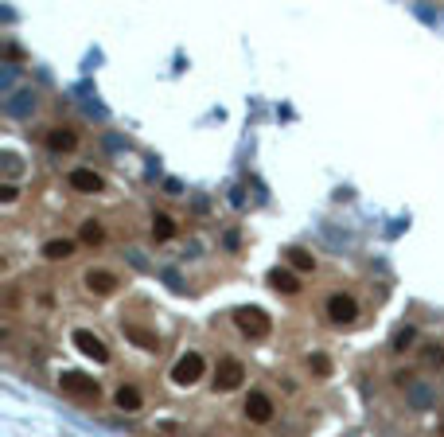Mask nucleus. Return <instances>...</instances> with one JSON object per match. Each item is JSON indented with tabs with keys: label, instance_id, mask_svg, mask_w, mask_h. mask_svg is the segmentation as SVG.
Listing matches in <instances>:
<instances>
[{
	"label": "nucleus",
	"instance_id": "obj_6",
	"mask_svg": "<svg viewBox=\"0 0 444 437\" xmlns=\"http://www.w3.org/2000/svg\"><path fill=\"white\" fill-rule=\"evenodd\" d=\"M273 410H277V406H273V399H269L265 390H250V394H246V402H242V414H246L253 425L273 422Z\"/></svg>",
	"mask_w": 444,
	"mask_h": 437
},
{
	"label": "nucleus",
	"instance_id": "obj_12",
	"mask_svg": "<svg viewBox=\"0 0 444 437\" xmlns=\"http://www.w3.org/2000/svg\"><path fill=\"white\" fill-rule=\"evenodd\" d=\"M74 145H78V133H74V129H51V133H47V148H51V153H71Z\"/></svg>",
	"mask_w": 444,
	"mask_h": 437
},
{
	"label": "nucleus",
	"instance_id": "obj_2",
	"mask_svg": "<svg viewBox=\"0 0 444 437\" xmlns=\"http://www.w3.org/2000/svg\"><path fill=\"white\" fill-rule=\"evenodd\" d=\"M59 390L67 394V399H74V402H97V394H102L97 379L82 375V371H62V375H59Z\"/></svg>",
	"mask_w": 444,
	"mask_h": 437
},
{
	"label": "nucleus",
	"instance_id": "obj_14",
	"mask_svg": "<svg viewBox=\"0 0 444 437\" xmlns=\"http://www.w3.org/2000/svg\"><path fill=\"white\" fill-rule=\"evenodd\" d=\"M113 402H117V410H125V414H137L144 406V399H141V390L137 387H117Z\"/></svg>",
	"mask_w": 444,
	"mask_h": 437
},
{
	"label": "nucleus",
	"instance_id": "obj_19",
	"mask_svg": "<svg viewBox=\"0 0 444 437\" xmlns=\"http://www.w3.org/2000/svg\"><path fill=\"white\" fill-rule=\"evenodd\" d=\"M409 344H413V328H397L394 332V352H406Z\"/></svg>",
	"mask_w": 444,
	"mask_h": 437
},
{
	"label": "nucleus",
	"instance_id": "obj_18",
	"mask_svg": "<svg viewBox=\"0 0 444 437\" xmlns=\"http://www.w3.org/2000/svg\"><path fill=\"white\" fill-rule=\"evenodd\" d=\"M308 367H312V371H316L320 379L331 375V359H327V355H312V359H308Z\"/></svg>",
	"mask_w": 444,
	"mask_h": 437
},
{
	"label": "nucleus",
	"instance_id": "obj_16",
	"mask_svg": "<svg viewBox=\"0 0 444 437\" xmlns=\"http://www.w3.org/2000/svg\"><path fill=\"white\" fill-rule=\"evenodd\" d=\"M172 234H176V218L156 211V215H152V238H156V243H168Z\"/></svg>",
	"mask_w": 444,
	"mask_h": 437
},
{
	"label": "nucleus",
	"instance_id": "obj_4",
	"mask_svg": "<svg viewBox=\"0 0 444 437\" xmlns=\"http://www.w3.org/2000/svg\"><path fill=\"white\" fill-rule=\"evenodd\" d=\"M242 379H246V363L242 359H234V355H222L215 363V390H238L242 387Z\"/></svg>",
	"mask_w": 444,
	"mask_h": 437
},
{
	"label": "nucleus",
	"instance_id": "obj_21",
	"mask_svg": "<svg viewBox=\"0 0 444 437\" xmlns=\"http://www.w3.org/2000/svg\"><path fill=\"white\" fill-rule=\"evenodd\" d=\"M20 199V188L16 183H0V203H16Z\"/></svg>",
	"mask_w": 444,
	"mask_h": 437
},
{
	"label": "nucleus",
	"instance_id": "obj_5",
	"mask_svg": "<svg viewBox=\"0 0 444 437\" xmlns=\"http://www.w3.org/2000/svg\"><path fill=\"white\" fill-rule=\"evenodd\" d=\"M74 348L86 355V359H94V363H109V348H106V340L102 336H94L90 328H74Z\"/></svg>",
	"mask_w": 444,
	"mask_h": 437
},
{
	"label": "nucleus",
	"instance_id": "obj_9",
	"mask_svg": "<svg viewBox=\"0 0 444 437\" xmlns=\"http://www.w3.org/2000/svg\"><path fill=\"white\" fill-rule=\"evenodd\" d=\"M82 281H86V289L94 293V297H106V293H113L121 285V278L113 273V269H86Z\"/></svg>",
	"mask_w": 444,
	"mask_h": 437
},
{
	"label": "nucleus",
	"instance_id": "obj_15",
	"mask_svg": "<svg viewBox=\"0 0 444 437\" xmlns=\"http://www.w3.org/2000/svg\"><path fill=\"white\" fill-rule=\"evenodd\" d=\"M285 262L296 269V273H312V269H316V258L308 254V250H301V246H288V250H285Z\"/></svg>",
	"mask_w": 444,
	"mask_h": 437
},
{
	"label": "nucleus",
	"instance_id": "obj_3",
	"mask_svg": "<svg viewBox=\"0 0 444 437\" xmlns=\"http://www.w3.org/2000/svg\"><path fill=\"white\" fill-rule=\"evenodd\" d=\"M203 375H207V363H203L199 352H183L180 359H176V367H172V383H176V387H195Z\"/></svg>",
	"mask_w": 444,
	"mask_h": 437
},
{
	"label": "nucleus",
	"instance_id": "obj_1",
	"mask_svg": "<svg viewBox=\"0 0 444 437\" xmlns=\"http://www.w3.org/2000/svg\"><path fill=\"white\" fill-rule=\"evenodd\" d=\"M234 324H238V332L242 336H250V340H265V336L273 332L269 313L257 309V304H242V309H234Z\"/></svg>",
	"mask_w": 444,
	"mask_h": 437
},
{
	"label": "nucleus",
	"instance_id": "obj_11",
	"mask_svg": "<svg viewBox=\"0 0 444 437\" xmlns=\"http://www.w3.org/2000/svg\"><path fill=\"white\" fill-rule=\"evenodd\" d=\"M269 285H273L277 293H285V297H296V293H301V278H296V273H292V269H269Z\"/></svg>",
	"mask_w": 444,
	"mask_h": 437
},
{
	"label": "nucleus",
	"instance_id": "obj_8",
	"mask_svg": "<svg viewBox=\"0 0 444 437\" xmlns=\"http://www.w3.org/2000/svg\"><path fill=\"white\" fill-rule=\"evenodd\" d=\"M67 188L78 192V195H97L102 188H106V180H102L94 168H71L67 172Z\"/></svg>",
	"mask_w": 444,
	"mask_h": 437
},
{
	"label": "nucleus",
	"instance_id": "obj_13",
	"mask_svg": "<svg viewBox=\"0 0 444 437\" xmlns=\"http://www.w3.org/2000/svg\"><path fill=\"white\" fill-rule=\"evenodd\" d=\"M71 254H74L71 238H47V243H43V258H47V262H67Z\"/></svg>",
	"mask_w": 444,
	"mask_h": 437
},
{
	"label": "nucleus",
	"instance_id": "obj_7",
	"mask_svg": "<svg viewBox=\"0 0 444 437\" xmlns=\"http://www.w3.org/2000/svg\"><path fill=\"white\" fill-rule=\"evenodd\" d=\"M324 313L331 324H351L355 316H359V304H355V297H347V293H331L324 304Z\"/></svg>",
	"mask_w": 444,
	"mask_h": 437
},
{
	"label": "nucleus",
	"instance_id": "obj_10",
	"mask_svg": "<svg viewBox=\"0 0 444 437\" xmlns=\"http://www.w3.org/2000/svg\"><path fill=\"white\" fill-rule=\"evenodd\" d=\"M121 332H125V340L137 344L141 352H160V336L152 332V328H141V324H121Z\"/></svg>",
	"mask_w": 444,
	"mask_h": 437
},
{
	"label": "nucleus",
	"instance_id": "obj_17",
	"mask_svg": "<svg viewBox=\"0 0 444 437\" xmlns=\"http://www.w3.org/2000/svg\"><path fill=\"white\" fill-rule=\"evenodd\" d=\"M102 238H106V231H102V223H94V218H86V223H82V243H86V246H97Z\"/></svg>",
	"mask_w": 444,
	"mask_h": 437
},
{
	"label": "nucleus",
	"instance_id": "obj_20",
	"mask_svg": "<svg viewBox=\"0 0 444 437\" xmlns=\"http://www.w3.org/2000/svg\"><path fill=\"white\" fill-rule=\"evenodd\" d=\"M425 363H429V367H441V363H444L441 344H425Z\"/></svg>",
	"mask_w": 444,
	"mask_h": 437
}]
</instances>
